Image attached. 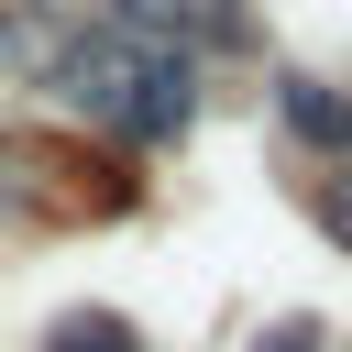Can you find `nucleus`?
I'll list each match as a JSON object with an SVG mask.
<instances>
[{
    "instance_id": "1",
    "label": "nucleus",
    "mask_w": 352,
    "mask_h": 352,
    "mask_svg": "<svg viewBox=\"0 0 352 352\" xmlns=\"http://www.w3.org/2000/svg\"><path fill=\"white\" fill-rule=\"evenodd\" d=\"M88 132H110L121 154H165L198 121V55L165 33H121V22H55L44 66H33Z\"/></svg>"
},
{
    "instance_id": "2",
    "label": "nucleus",
    "mask_w": 352,
    "mask_h": 352,
    "mask_svg": "<svg viewBox=\"0 0 352 352\" xmlns=\"http://www.w3.org/2000/svg\"><path fill=\"white\" fill-rule=\"evenodd\" d=\"M275 121L308 143V154H330V165H352V99L330 88V77H275Z\"/></svg>"
},
{
    "instance_id": "3",
    "label": "nucleus",
    "mask_w": 352,
    "mask_h": 352,
    "mask_svg": "<svg viewBox=\"0 0 352 352\" xmlns=\"http://www.w3.org/2000/svg\"><path fill=\"white\" fill-rule=\"evenodd\" d=\"M110 22H121V33H165V44H187V33H220V44H231V33H242V22L209 11V0H110Z\"/></svg>"
},
{
    "instance_id": "4",
    "label": "nucleus",
    "mask_w": 352,
    "mask_h": 352,
    "mask_svg": "<svg viewBox=\"0 0 352 352\" xmlns=\"http://www.w3.org/2000/svg\"><path fill=\"white\" fill-rule=\"evenodd\" d=\"M44 352H143V330L110 319V308H66V319L44 330Z\"/></svg>"
},
{
    "instance_id": "5",
    "label": "nucleus",
    "mask_w": 352,
    "mask_h": 352,
    "mask_svg": "<svg viewBox=\"0 0 352 352\" xmlns=\"http://www.w3.org/2000/svg\"><path fill=\"white\" fill-rule=\"evenodd\" d=\"M253 352H319V330H308V319H275V330H264Z\"/></svg>"
}]
</instances>
